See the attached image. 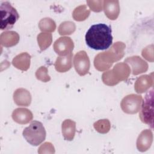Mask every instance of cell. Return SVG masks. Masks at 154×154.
Instances as JSON below:
<instances>
[{"label": "cell", "mask_w": 154, "mask_h": 154, "mask_svg": "<svg viewBox=\"0 0 154 154\" xmlns=\"http://www.w3.org/2000/svg\"><path fill=\"white\" fill-rule=\"evenodd\" d=\"M111 28L104 23L92 25L87 31L85 38L87 46L94 50H105L112 43Z\"/></svg>", "instance_id": "1"}, {"label": "cell", "mask_w": 154, "mask_h": 154, "mask_svg": "<svg viewBox=\"0 0 154 154\" xmlns=\"http://www.w3.org/2000/svg\"><path fill=\"white\" fill-rule=\"evenodd\" d=\"M22 135L28 143L32 146H37L45 140L46 133L40 122L33 120L29 126L24 129Z\"/></svg>", "instance_id": "2"}, {"label": "cell", "mask_w": 154, "mask_h": 154, "mask_svg": "<svg viewBox=\"0 0 154 154\" xmlns=\"http://www.w3.org/2000/svg\"><path fill=\"white\" fill-rule=\"evenodd\" d=\"M1 30H8L13 28L14 23L19 18V15L10 2H4L0 6Z\"/></svg>", "instance_id": "3"}, {"label": "cell", "mask_w": 154, "mask_h": 154, "mask_svg": "<svg viewBox=\"0 0 154 154\" xmlns=\"http://www.w3.org/2000/svg\"><path fill=\"white\" fill-rule=\"evenodd\" d=\"M153 89L149 91L145 96L143 101H142L141 108L140 112L139 117L141 120L153 128Z\"/></svg>", "instance_id": "4"}, {"label": "cell", "mask_w": 154, "mask_h": 154, "mask_svg": "<svg viewBox=\"0 0 154 154\" xmlns=\"http://www.w3.org/2000/svg\"><path fill=\"white\" fill-rule=\"evenodd\" d=\"M119 60L114 52L109 49L107 51L99 53L95 57L94 66L99 71H105L109 69L115 61Z\"/></svg>", "instance_id": "5"}, {"label": "cell", "mask_w": 154, "mask_h": 154, "mask_svg": "<svg viewBox=\"0 0 154 154\" xmlns=\"http://www.w3.org/2000/svg\"><path fill=\"white\" fill-rule=\"evenodd\" d=\"M142 99L143 97L141 95L135 94L127 95L121 101V108L125 113L136 114L140 109Z\"/></svg>", "instance_id": "6"}, {"label": "cell", "mask_w": 154, "mask_h": 154, "mask_svg": "<svg viewBox=\"0 0 154 154\" xmlns=\"http://www.w3.org/2000/svg\"><path fill=\"white\" fill-rule=\"evenodd\" d=\"M73 64L75 70L80 76L86 75L90 67V59L86 52L81 51L77 52L74 57Z\"/></svg>", "instance_id": "7"}, {"label": "cell", "mask_w": 154, "mask_h": 154, "mask_svg": "<svg viewBox=\"0 0 154 154\" xmlns=\"http://www.w3.org/2000/svg\"><path fill=\"white\" fill-rule=\"evenodd\" d=\"M74 48L73 40L69 37H61L54 43V50L60 56H66L72 53Z\"/></svg>", "instance_id": "8"}, {"label": "cell", "mask_w": 154, "mask_h": 154, "mask_svg": "<svg viewBox=\"0 0 154 154\" xmlns=\"http://www.w3.org/2000/svg\"><path fill=\"white\" fill-rule=\"evenodd\" d=\"M125 62L130 64L134 75H137L140 73H144L148 69L147 63L138 56L128 57L125 60Z\"/></svg>", "instance_id": "9"}, {"label": "cell", "mask_w": 154, "mask_h": 154, "mask_svg": "<svg viewBox=\"0 0 154 154\" xmlns=\"http://www.w3.org/2000/svg\"><path fill=\"white\" fill-rule=\"evenodd\" d=\"M111 70L117 83H119L120 81L126 80L129 77L131 72L129 66L125 63L116 64Z\"/></svg>", "instance_id": "10"}, {"label": "cell", "mask_w": 154, "mask_h": 154, "mask_svg": "<svg viewBox=\"0 0 154 154\" xmlns=\"http://www.w3.org/2000/svg\"><path fill=\"white\" fill-rule=\"evenodd\" d=\"M153 141V134L150 129L143 131L137 141V147L140 152L146 151L150 147Z\"/></svg>", "instance_id": "11"}, {"label": "cell", "mask_w": 154, "mask_h": 154, "mask_svg": "<svg viewBox=\"0 0 154 154\" xmlns=\"http://www.w3.org/2000/svg\"><path fill=\"white\" fill-rule=\"evenodd\" d=\"M103 10L106 17L110 20H116L120 13L119 2L117 0H106L103 2Z\"/></svg>", "instance_id": "12"}, {"label": "cell", "mask_w": 154, "mask_h": 154, "mask_svg": "<svg viewBox=\"0 0 154 154\" xmlns=\"http://www.w3.org/2000/svg\"><path fill=\"white\" fill-rule=\"evenodd\" d=\"M12 118L16 123L23 125L26 124L32 120L33 115L31 111L28 109L18 108L13 111L12 113Z\"/></svg>", "instance_id": "13"}, {"label": "cell", "mask_w": 154, "mask_h": 154, "mask_svg": "<svg viewBox=\"0 0 154 154\" xmlns=\"http://www.w3.org/2000/svg\"><path fill=\"white\" fill-rule=\"evenodd\" d=\"M13 100L14 103L18 106H28L31 102V95L25 88H17L13 93Z\"/></svg>", "instance_id": "14"}, {"label": "cell", "mask_w": 154, "mask_h": 154, "mask_svg": "<svg viewBox=\"0 0 154 154\" xmlns=\"http://www.w3.org/2000/svg\"><path fill=\"white\" fill-rule=\"evenodd\" d=\"M153 78L152 73L150 75H142L137 79L135 83V90L138 93H143L151 87L153 85Z\"/></svg>", "instance_id": "15"}, {"label": "cell", "mask_w": 154, "mask_h": 154, "mask_svg": "<svg viewBox=\"0 0 154 154\" xmlns=\"http://www.w3.org/2000/svg\"><path fill=\"white\" fill-rule=\"evenodd\" d=\"M19 41V35L17 32L13 31H5L0 35L1 46L9 48L16 45Z\"/></svg>", "instance_id": "16"}, {"label": "cell", "mask_w": 154, "mask_h": 154, "mask_svg": "<svg viewBox=\"0 0 154 154\" xmlns=\"http://www.w3.org/2000/svg\"><path fill=\"white\" fill-rule=\"evenodd\" d=\"M30 61L31 55L27 52H22L13 59L12 64L16 68L26 71L29 68Z\"/></svg>", "instance_id": "17"}, {"label": "cell", "mask_w": 154, "mask_h": 154, "mask_svg": "<svg viewBox=\"0 0 154 154\" xmlns=\"http://www.w3.org/2000/svg\"><path fill=\"white\" fill-rule=\"evenodd\" d=\"M72 57L73 54L70 53L66 56H60L57 57L55 63V68L56 70L61 73L69 70L72 66Z\"/></svg>", "instance_id": "18"}, {"label": "cell", "mask_w": 154, "mask_h": 154, "mask_svg": "<svg viewBox=\"0 0 154 154\" xmlns=\"http://www.w3.org/2000/svg\"><path fill=\"white\" fill-rule=\"evenodd\" d=\"M61 129L64 139L72 141L75 135L76 123L70 119H66L62 123Z\"/></svg>", "instance_id": "19"}, {"label": "cell", "mask_w": 154, "mask_h": 154, "mask_svg": "<svg viewBox=\"0 0 154 154\" xmlns=\"http://www.w3.org/2000/svg\"><path fill=\"white\" fill-rule=\"evenodd\" d=\"M90 11L85 5H81L76 7L72 14L73 19L76 21H83L89 16Z\"/></svg>", "instance_id": "20"}, {"label": "cell", "mask_w": 154, "mask_h": 154, "mask_svg": "<svg viewBox=\"0 0 154 154\" xmlns=\"http://www.w3.org/2000/svg\"><path fill=\"white\" fill-rule=\"evenodd\" d=\"M52 34L47 32H42L37 35V42L41 51L46 49L52 43Z\"/></svg>", "instance_id": "21"}, {"label": "cell", "mask_w": 154, "mask_h": 154, "mask_svg": "<svg viewBox=\"0 0 154 154\" xmlns=\"http://www.w3.org/2000/svg\"><path fill=\"white\" fill-rule=\"evenodd\" d=\"M38 27L42 31L53 32L55 30L56 24L51 18L45 17L40 20Z\"/></svg>", "instance_id": "22"}, {"label": "cell", "mask_w": 154, "mask_h": 154, "mask_svg": "<svg viewBox=\"0 0 154 154\" xmlns=\"http://www.w3.org/2000/svg\"><path fill=\"white\" fill-rule=\"evenodd\" d=\"M75 25L70 21H66L60 24L58 27V32L60 35H70L75 31Z\"/></svg>", "instance_id": "23"}, {"label": "cell", "mask_w": 154, "mask_h": 154, "mask_svg": "<svg viewBox=\"0 0 154 154\" xmlns=\"http://www.w3.org/2000/svg\"><path fill=\"white\" fill-rule=\"evenodd\" d=\"M93 126L96 131L100 134H106L111 128L110 122L108 119H102L96 122Z\"/></svg>", "instance_id": "24"}, {"label": "cell", "mask_w": 154, "mask_h": 154, "mask_svg": "<svg viewBox=\"0 0 154 154\" xmlns=\"http://www.w3.org/2000/svg\"><path fill=\"white\" fill-rule=\"evenodd\" d=\"M48 70L45 66H41L39 67L35 72V77L37 79L46 82L51 80V77L48 75Z\"/></svg>", "instance_id": "25"}, {"label": "cell", "mask_w": 154, "mask_h": 154, "mask_svg": "<svg viewBox=\"0 0 154 154\" xmlns=\"http://www.w3.org/2000/svg\"><path fill=\"white\" fill-rule=\"evenodd\" d=\"M103 2L102 1H87V3L92 11L99 12L102 10Z\"/></svg>", "instance_id": "26"}]
</instances>
